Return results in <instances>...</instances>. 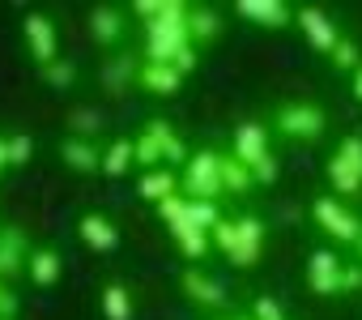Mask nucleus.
<instances>
[{"instance_id": "f257e3e1", "label": "nucleus", "mask_w": 362, "mask_h": 320, "mask_svg": "<svg viewBox=\"0 0 362 320\" xmlns=\"http://www.w3.org/2000/svg\"><path fill=\"white\" fill-rule=\"evenodd\" d=\"M214 248L239 265V269H252L260 256H264V244H269V227L256 218V214H239V218H222L214 231Z\"/></svg>"}, {"instance_id": "f03ea898", "label": "nucleus", "mask_w": 362, "mask_h": 320, "mask_svg": "<svg viewBox=\"0 0 362 320\" xmlns=\"http://www.w3.org/2000/svg\"><path fill=\"white\" fill-rule=\"evenodd\" d=\"M188 13H192L188 0H170L166 18H158V22L145 26V60L170 64L184 47H197L192 43V30H188Z\"/></svg>"}, {"instance_id": "7ed1b4c3", "label": "nucleus", "mask_w": 362, "mask_h": 320, "mask_svg": "<svg viewBox=\"0 0 362 320\" xmlns=\"http://www.w3.org/2000/svg\"><path fill=\"white\" fill-rule=\"evenodd\" d=\"M158 218L170 227V239L179 244V252H184L192 265H201L205 256H209V248H214V235L209 231H201L197 222H192V201L188 197H166L162 205H158Z\"/></svg>"}, {"instance_id": "20e7f679", "label": "nucleus", "mask_w": 362, "mask_h": 320, "mask_svg": "<svg viewBox=\"0 0 362 320\" xmlns=\"http://www.w3.org/2000/svg\"><path fill=\"white\" fill-rule=\"evenodd\" d=\"M230 154L239 158L243 167H252L256 184H277L281 167H277V158H273V145H269V128L256 124V120H243L230 137Z\"/></svg>"}, {"instance_id": "39448f33", "label": "nucleus", "mask_w": 362, "mask_h": 320, "mask_svg": "<svg viewBox=\"0 0 362 320\" xmlns=\"http://www.w3.org/2000/svg\"><path fill=\"white\" fill-rule=\"evenodd\" d=\"M179 188H184L188 201H222L226 184H222V154L218 149H197L184 171H179Z\"/></svg>"}, {"instance_id": "423d86ee", "label": "nucleus", "mask_w": 362, "mask_h": 320, "mask_svg": "<svg viewBox=\"0 0 362 320\" xmlns=\"http://www.w3.org/2000/svg\"><path fill=\"white\" fill-rule=\"evenodd\" d=\"M273 128L290 141H320L328 128V115L320 103H281L273 115Z\"/></svg>"}, {"instance_id": "0eeeda50", "label": "nucleus", "mask_w": 362, "mask_h": 320, "mask_svg": "<svg viewBox=\"0 0 362 320\" xmlns=\"http://www.w3.org/2000/svg\"><path fill=\"white\" fill-rule=\"evenodd\" d=\"M311 218H315V227H320L324 235H332L337 244H358V239H362V218L349 214L337 197H315V201H311Z\"/></svg>"}, {"instance_id": "6e6552de", "label": "nucleus", "mask_w": 362, "mask_h": 320, "mask_svg": "<svg viewBox=\"0 0 362 320\" xmlns=\"http://www.w3.org/2000/svg\"><path fill=\"white\" fill-rule=\"evenodd\" d=\"M22 39H26V52H30V60L39 69L60 60V30H56V22L47 13H26L22 18Z\"/></svg>"}, {"instance_id": "1a4fd4ad", "label": "nucleus", "mask_w": 362, "mask_h": 320, "mask_svg": "<svg viewBox=\"0 0 362 320\" xmlns=\"http://www.w3.org/2000/svg\"><path fill=\"white\" fill-rule=\"evenodd\" d=\"M294 26L307 35V43H311L320 56H332V52H337V43L345 39V35L337 30V22H332L320 5H298V9H294Z\"/></svg>"}, {"instance_id": "9d476101", "label": "nucleus", "mask_w": 362, "mask_h": 320, "mask_svg": "<svg viewBox=\"0 0 362 320\" xmlns=\"http://www.w3.org/2000/svg\"><path fill=\"white\" fill-rule=\"evenodd\" d=\"M179 290H184L188 303L209 307V312H222V307L230 303V299H226V286H222L214 273H205L201 265H188L184 273H179Z\"/></svg>"}, {"instance_id": "9b49d317", "label": "nucleus", "mask_w": 362, "mask_h": 320, "mask_svg": "<svg viewBox=\"0 0 362 320\" xmlns=\"http://www.w3.org/2000/svg\"><path fill=\"white\" fill-rule=\"evenodd\" d=\"M341 269H345V261L332 248H315L307 261V286L320 299H332V295H341Z\"/></svg>"}, {"instance_id": "f8f14e48", "label": "nucleus", "mask_w": 362, "mask_h": 320, "mask_svg": "<svg viewBox=\"0 0 362 320\" xmlns=\"http://www.w3.org/2000/svg\"><path fill=\"white\" fill-rule=\"evenodd\" d=\"M235 13L252 26H264V30L294 26V5H286V0H235Z\"/></svg>"}, {"instance_id": "ddd939ff", "label": "nucleus", "mask_w": 362, "mask_h": 320, "mask_svg": "<svg viewBox=\"0 0 362 320\" xmlns=\"http://www.w3.org/2000/svg\"><path fill=\"white\" fill-rule=\"evenodd\" d=\"M124 35H128V13L119 9V5H94L90 9V39H94V47H119L124 43Z\"/></svg>"}, {"instance_id": "4468645a", "label": "nucleus", "mask_w": 362, "mask_h": 320, "mask_svg": "<svg viewBox=\"0 0 362 320\" xmlns=\"http://www.w3.org/2000/svg\"><path fill=\"white\" fill-rule=\"evenodd\" d=\"M30 244H26V231L22 227H0V282L5 278H22L26 265H30Z\"/></svg>"}, {"instance_id": "2eb2a0df", "label": "nucleus", "mask_w": 362, "mask_h": 320, "mask_svg": "<svg viewBox=\"0 0 362 320\" xmlns=\"http://www.w3.org/2000/svg\"><path fill=\"white\" fill-rule=\"evenodd\" d=\"M136 86L153 98H170L179 94V86H184V73H179L175 64H153V60H141L136 69Z\"/></svg>"}, {"instance_id": "dca6fc26", "label": "nucleus", "mask_w": 362, "mask_h": 320, "mask_svg": "<svg viewBox=\"0 0 362 320\" xmlns=\"http://www.w3.org/2000/svg\"><path fill=\"white\" fill-rule=\"evenodd\" d=\"M56 154H60V163H64L69 171H77V176H94V171H103V149H98L94 141L64 137Z\"/></svg>"}, {"instance_id": "f3484780", "label": "nucleus", "mask_w": 362, "mask_h": 320, "mask_svg": "<svg viewBox=\"0 0 362 320\" xmlns=\"http://www.w3.org/2000/svg\"><path fill=\"white\" fill-rule=\"evenodd\" d=\"M77 239L90 248V252H115L119 248V231L107 214H81L77 222Z\"/></svg>"}, {"instance_id": "a211bd4d", "label": "nucleus", "mask_w": 362, "mask_h": 320, "mask_svg": "<svg viewBox=\"0 0 362 320\" xmlns=\"http://www.w3.org/2000/svg\"><path fill=\"white\" fill-rule=\"evenodd\" d=\"M145 132L153 137V145L162 149V163H188V145H184V137L175 132V124H166V120H149L145 124Z\"/></svg>"}, {"instance_id": "6ab92c4d", "label": "nucleus", "mask_w": 362, "mask_h": 320, "mask_svg": "<svg viewBox=\"0 0 362 320\" xmlns=\"http://www.w3.org/2000/svg\"><path fill=\"white\" fill-rule=\"evenodd\" d=\"M60 273H64V261H60V252H56V248H47V244H43V248H35V252H30L26 278H30L35 286H43V290H47V286H56V282H60Z\"/></svg>"}, {"instance_id": "aec40b11", "label": "nucleus", "mask_w": 362, "mask_h": 320, "mask_svg": "<svg viewBox=\"0 0 362 320\" xmlns=\"http://www.w3.org/2000/svg\"><path fill=\"white\" fill-rule=\"evenodd\" d=\"M128 167H136V141H132V137H115V141L103 149V176H107V180H124Z\"/></svg>"}, {"instance_id": "412c9836", "label": "nucleus", "mask_w": 362, "mask_h": 320, "mask_svg": "<svg viewBox=\"0 0 362 320\" xmlns=\"http://www.w3.org/2000/svg\"><path fill=\"white\" fill-rule=\"evenodd\" d=\"M136 193H141L149 205H162L166 197H175V193H179V176H175L170 167H158V171H141V180H136Z\"/></svg>"}, {"instance_id": "4be33fe9", "label": "nucleus", "mask_w": 362, "mask_h": 320, "mask_svg": "<svg viewBox=\"0 0 362 320\" xmlns=\"http://www.w3.org/2000/svg\"><path fill=\"white\" fill-rule=\"evenodd\" d=\"M136 69H141V60H132V56H115V60L103 64L98 81H103L107 94H128V86L136 81Z\"/></svg>"}, {"instance_id": "5701e85b", "label": "nucleus", "mask_w": 362, "mask_h": 320, "mask_svg": "<svg viewBox=\"0 0 362 320\" xmlns=\"http://www.w3.org/2000/svg\"><path fill=\"white\" fill-rule=\"evenodd\" d=\"M324 176H328V184L341 193V197H358L362 193V167H354V163H345V158L332 149V158H328V167H324Z\"/></svg>"}, {"instance_id": "b1692460", "label": "nucleus", "mask_w": 362, "mask_h": 320, "mask_svg": "<svg viewBox=\"0 0 362 320\" xmlns=\"http://www.w3.org/2000/svg\"><path fill=\"white\" fill-rule=\"evenodd\" d=\"M188 30H192V43H197V47H201V43H214V39L222 35V13H218L214 5H192Z\"/></svg>"}, {"instance_id": "393cba45", "label": "nucleus", "mask_w": 362, "mask_h": 320, "mask_svg": "<svg viewBox=\"0 0 362 320\" xmlns=\"http://www.w3.org/2000/svg\"><path fill=\"white\" fill-rule=\"evenodd\" d=\"M64 128H69V137L94 141V137L103 132V111H98V107H90V103H81V107H73V111L64 115Z\"/></svg>"}, {"instance_id": "a878e982", "label": "nucleus", "mask_w": 362, "mask_h": 320, "mask_svg": "<svg viewBox=\"0 0 362 320\" xmlns=\"http://www.w3.org/2000/svg\"><path fill=\"white\" fill-rule=\"evenodd\" d=\"M98 303H103V316L107 320H132V295H128L124 282H107Z\"/></svg>"}, {"instance_id": "bb28decb", "label": "nucleus", "mask_w": 362, "mask_h": 320, "mask_svg": "<svg viewBox=\"0 0 362 320\" xmlns=\"http://www.w3.org/2000/svg\"><path fill=\"white\" fill-rule=\"evenodd\" d=\"M222 184H226V193L230 197H243V193H252V184H256V176H252V167H243L235 154H222Z\"/></svg>"}, {"instance_id": "cd10ccee", "label": "nucleus", "mask_w": 362, "mask_h": 320, "mask_svg": "<svg viewBox=\"0 0 362 320\" xmlns=\"http://www.w3.org/2000/svg\"><path fill=\"white\" fill-rule=\"evenodd\" d=\"M43 73V81L52 86V90H73L77 86V77H81V69H77V60H56V64H47V69H39Z\"/></svg>"}, {"instance_id": "c85d7f7f", "label": "nucleus", "mask_w": 362, "mask_h": 320, "mask_svg": "<svg viewBox=\"0 0 362 320\" xmlns=\"http://www.w3.org/2000/svg\"><path fill=\"white\" fill-rule=\"evenodd\" d=\"M332 69H337V73H358V69H362V52H358L354 39H341V43H337V52H332Z\"/></svg>"}, {"instance_id": "c756f323", "label": "nucleus", "mask_w": 362, "mask_h": 320, "mask_svg": "<svg viewBox=\"0 0 362 320\" xmlns=\"http://www.w3.org/2000/svg\"><path fill=\"white\" fill-rule=\"evenodd\" d=\"M35 158V141H30V132H13L9 137V167H26Z\"/></svg>"}, {"instance_id": "7c9ffc66", "label": "nucleus", "mask_w": 362, "mask_h": 320, "mask_svg": "<svg viewBox=\"0 0 362 320\" xmlns=\"http://www.w3.org/2000/svg\"><path fill=\"white\" fill-rule=\"evenodd\" d=\"M252 320H290V316H286V307L273 295H256L252 299Z\"/></svg>"}, {"instance_id": "2f4dec72", "label": "nucleus", "mask_w": 362, "mask_h": 320, "mask_svg": "<svg viewBox=\"0 0 362 320\" xmlns=\"http://www.w3.org/2000/svg\"><path fill=\"white\" fill-rule=\"evenodd\" d=\"M192 222H197L201 231H214V227L222 222V210H218V201H192Z\"/></svg>"}, {"instance_id": "473e14b6", "label": "nucleus", "mask_w": 362, "mask_h": 320, "mask_svg": "<svg viewBox=\"0 0 362 320\" xmlns=\"http://www.w3.org/2000/svg\"><path fill=\"white\" fill-rule=\"evenodd\" d=\"M166 9H170V0H136L132 5V13L149 26V22H158V18H166Z\"/></svg>"}, {"instance_id": "72a5a7b5", "label": "nucleus", "mask_w": 362, "mask_h": 320, "mask_svg": "<svg viewBox=\"0 0 362 320\" xmlns=\"http://www.w3.org/2000/svg\"><path fill=\"white\" fill-rule=\"evenodd\" d=\"M337 154L345 158V163H354V167H362V137H341V145H337Z\"/></svg>"}, {"instance_id": "f704fd0d", "label": "nucleus", "mask_w": 362, "mask_h": 320, "mask_svg": "<svg viewBox=\"0 0 362 320\" xmlns=\"http://www.w3.org/2000/svg\"><path fill=\"white\" fill-rule=\"evenodd\" d=\"M170 64H175L179 73H184V77H188V73H197V64H201V56H197V47H184V52H179V56H175Z\"/></svg>"}, {"instance_id": "c9c22d12", "label": "nucleus", "mask_w": 362, "mask_h": 320, "mask_svg": "<svg viewBox=\"0 0 362 320\" xmlns=\"http://www.w3.org/2000/svg\"><path fill=\"white\" fill-rule=\"evenodd\" d=\"M0 320H18V295L9 286H0Z\"/></svg>"}, {"instance_id": "e433bc0d", "label": "nucleus", "mask_w": 362, "mask_h": 320, "mask_svg": "<svg viewBox=\"0 0 362 320\" xmlns=\"http://www.w3.org/2000/svg\"><path fill=\"white\" fill-rule=\"evenodd\" d=\"M362 286V265H345L341 269V290H358Z\"/></svg>"}, {"instance_id": "4c0bfd02", "label": "nucleus", "mask_w": 362, "mask_h": 320, "mask_svg": "<svg viewBox=\"0 0 362 320\" xmlns=\"http://www.w3.org/2000/svg\"><path fill=\"white\" fill-rule=\"evenodd\" d=\"M9 171V137H0V176Z\"/></svg>"}, {"instance_id": "58836bf2", "label": "nucleus", "mask_w": 362, "mask_h": 320, "mask_svg": "<svg viewBox=\"0 0 362 320\" xmlns=\"http://www.w3.org/2000/svg\"><path fill=\"white\" fill-rule=\"evenodd\" d=\"M354 98H358V103H362V69H358V73H354Z\"/></svg>"}, {"instance_id": "ea45409f", "label": "nucleus", "mask_w": 362, "mask_h": 320, "mask_svg": "<svg viewBox=\"0 0 362 320\" xmlns=\"http://www.w3.org/2000/svg\"><path fill=\"white\" fill-rule=\"evenodd\" d=\"M218 320H252V316H218Z\"/></svg>"}, {"instance_id": "a19ab883", "label": "nucleus", "mask_w": 362, "mask_h": 320, "mask_svg": "<svg viewBox=\"0 0 362 320\" xmlns=\"http://www.w3.org/2000/svg\"><path fill=\"white\" fill-rule=\"evenodd\" d=\"M354 248H358V256H362V239H358V244H354Z\"/></svg>"}]
</instances>
